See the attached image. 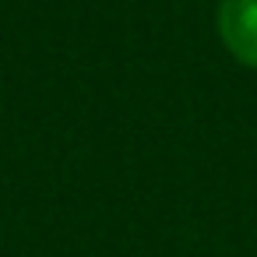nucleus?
Instances as JSON below:
<instances>
[{
    "instance_id": "f257e3e1",
    "label": "nucleus",
    "mask_w": 257,
    "mask_h": 257,
    "mask_svg": "<svg viewBox=\"0 0 257 257\" xmlns=\"http://www.w3.org/2000/svg\"><path fill=\"white\" fill-rule=\"evenodd\" d=\"M218 39L243 67L257 71V0H222Z\"/></svg>"
}]
</instances>
